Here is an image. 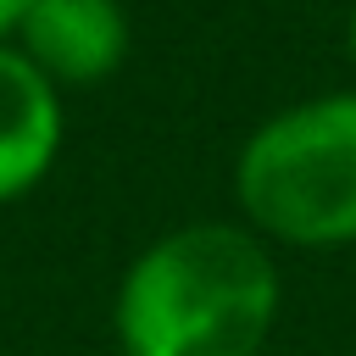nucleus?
I'll use <instances>...</instances> for the list:
<instances>
[{"label": "nucleus", "mask_w": 356, "mask_h": 356, "mask_svg": "<svg viewBox=\"0 0 356 356\" xmlns=\"http://www.w3.org/2000/svg\"><path fill=\"white\" fill-rule=\"evenodd\" d=\"M273 317V256L234 222H189L156 239L117 289L128 356H261Z\"/></svg>", "instance_id": "f257e3e1"}, {"label": "nucleus", "mask_w": 356, "mask_h": 356, "mask_svg": "<svg viewBox=\"0 0 356 356\" xmlns=\"http://www.w3.org/2000/svg\"><path fill=\"white\" fill-rule=\"evenodd\" d=\"M234 195L284 245H356V89L267 117L239 150Z\"/></svg>", "instance_id": "f03ea898"}, {"label": "nucleus", "mask_w": 356, "mask_h": 356, "mask_svg": "<svg viewBox=\"0 0 356 356\" xmlns=\"http://www.w3.org/2000/svg\"><path fill=\"white\" fill-rule=\"evenodd\" d=\"M17 39L50 83H100L128 56V17L117 0H33Z\"/></svg>", "instance_id": "7ed1b4c3"}, {"label": "nucleus", "mask_w": 356, "mask_h": 356, "mask_svg": "<svg viewBox=\"0 0 356 356\" xmlns=\"http://www.w3.org/2000/svg\"><path fill=\"white\" fill-rule=\"evenodd\" d=\"M61 150L56 83L17 50L0 44V200L28 195Z\"/></svg>", "instance_id": "20e7f679"}, {"label": "nucleus", "mask_w": 356, "mask_h": 356, "mask_svg": "<svg viewBox=\"0 0 356 356\" xmlns=\"http://www.w3.org/2000/svg\"><path fill=\"white\" fill-rule=\"evenodd\" d=\"M33 0H0V39L6 33H17V22H22V11H28Z\"/></svg>", "instance_id": "39448f33"}, {"label": "nucleus", "mask_w": 356, "mask_h": 356, "mask_svg": "<svg viewBox=\"0 0 356 356\" xmlns=\"http://www.w3.org/2000/svg\"><path fill=\"white\" fill-rule=\"evenodd\" d=\"M345 39H350V61H356V11H350V33Z\"/></svg>", "instance_id": "423d86ee"}]
</instances>
